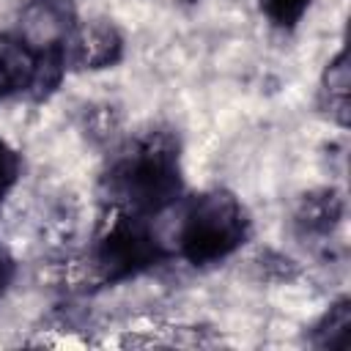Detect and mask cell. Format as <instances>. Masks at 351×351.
I'll list each match as a JSON object with an SVG mask.
<instances>
[{"label": "cell", "mask_w": 351, "mask_h": 351, "mask_svg": "<svg viewBox=\"0 0 351 351\" xmlns=\"http://www.w3.org/2000/svg\"><path fill=\"white\" fill-rule=\"evenodd\" d=\"M104 200L112 208L154 217L170 208L181 192V145L167 129H148L129 140L101 178Z\"/></svg>", "instance_id": "obj_1"}, {"label": "cell", "mask_w": 351, "mask_h": 351, "mask_svg": "<svg viewBox=\"0 0 351 351\" xmlns=\"http://www.w3.org/2000/svg\"><path fill=\"white\" fill-rule=\"evenodd\" d=\"M250 214L228 189L195 197L181 219L178 250L192 266H214L250 239Z\"/></svg>", "instance_id": "obj_2"}, {"label": "cell", "mask_w": 351, "mask_h": 351, "mask_svg": "<svg viewBox=\"0 0 351 351\" xmlns=\"http://www.w3.org/2000/svg\"><path fill=\"white\" fill-rule=\"evenodd\" d=\"M162 255L165 250L154 236L148 217H137L110 206L88 255L90 277L99 285H112L154 266Z\"/></svg>", "instance_id": "obj_3"}, {"label": "cell", "mask_w": 351, "mask_h": 351, "mask_svg": "<svg viewBox=\"0 0 351 351\" xmlns=\"http://www.w3.org/2000/svg\"><path fill=\"white\" fill-rule=\"evenodd\" d=\"M74 11L69 0H30L16 22V38L33 52H47L66 47L69 33L74 30Z\"/></svg>", "instance_id": "obj_4"}, {"label": "cell", "mask_w": 351, "mask_h": 351, "mask_svg": "<svg viewBox=\"0 0 351 351\" xmlns=\"http://www.w3.org/2000/svg\"><path fill=\"white\" fill-rule=\"evenodd\" d=\"M66 63L80 71L112 69L123 58V36L107 19H90L74 25L66 38Z\"/></svg>", "instance_id": "obj_5"}, {"label": "cell", "mask_w": 351, "mask_h": 351, "mask_svg": "<svg viewBox=\"0 0 351 351\" xmlns=\"http://www.w3.org/2000/svg\"><path fill=\"white\" fill-rule=\"evenodd\" d=\"M346 203L335 186L304 192L293 206V230L307 244H326L343 219Z\"/></svg>", "instance_id": "obj_6"}, {"label": "cell", "mask_w": 351, "mask_h": 351, "mask_svg": "<svg viewBox=\"0 0 351 351\" xmlns=\"http://www.w3.org/2000/svg\"><path fill=\"white\" fill-rule=\"evenodd\" d=\"M318 107L324 110V115L337 123V126H348L351 121V63H348V52L340 49L324 69L321 74V88H318Z\"/></svg>", "instance_id": "obj_7"}, {"label": "cell", "mask_w": 351, "mask_h": 351, "mask_svg": "<svg viewBox=\"0 0 351 351\" xmlns=\"http://www.w3.org/2000/svg\"><path fill=\"white\" fill-rule=\"evenodd\" d=\"M310 343L324 351H346L351 348V299L340 296L313 326Z\"/></svg>", "instance_id": "obj_8"}, {"label": "cell", "mask_w": 351, "mask_h": 351, "mask_svg": "<svg viewBox=\"0 0 351 351\" xmlns=\"http://www.w3.org/2000/svg\"><path fill=\"white\" fill-rule=\"evenodd\" d=\"M66 69H69V63H66V49L63 47L38 52L36 55V63H33V77H30V85H27L25 93L30 99H36V101L49 99L58 90Z\"/></svg>", "instance_id": "obj_9"}, {"label": "cell", "mask_w": 351, "mask_h": 351, "mask_svg": "<svg viewBox=\"0 0 351 351\" xmlns=\"http://www.w3.org/2000/svg\"><path fill=\"white\" fill-rule=\"evenodd\" d=\"M310 3H313V0H258L263 16H266L271 25L282 27V30L296 27V25L302 22V16L307 14Z\"/></svg>", "instance_id": "obj_10"}, {"label": "cell", "mask_w": 351, "mask_h": 351, "mask_svg": "<svg viewBox=\"0 0 351 351\" xmlns=\"http://www.w3.org/2000/svg\"><path fill=\"white\" fill-rule=\"evenodd\" d=\"M121 121H118V112L115 107L110 104H101V107H93L88 115H85V132L93 143H110L112 134L118 132Z\"/></svg>", "instance_id": "obj_11"}, {"label": "cell", "mask_w": 351, "mask_h": 351, "mask_svg": "<svg viewBox=\"0 0 351 351\" xmlns=\"http://www.w3.org/2000/svg\"><path fill=\"white\" fill-rule=\"evenodd\" d=\"M19 170H22L19 154L0 137V211H3L5 197L11 195V189H14L16 181H19Z\"/></svg>", "instance_id": "obj_12"}, {"label": "cell", "mask_w": 351, "mask_h": 351, "mask_svg": "<svg viewBox=\"0 0 351 351\" xmlns=\"http://www.w3.org/2000/svg\"><path fill=\"white\" fill-rule=\"evenodd\" d=\"M258 269H261V277H266V280H277V282H282V280H293V277L299 274L296 263H293L291 258L274 252V250H266V252L258 255Z\"/></svg>", "instance_id": "obj_13"}, {"label": "cell", "mask_w": 351, "mask_h": 351, "mask_svg": "<svg viewBox=\"0 0 351 351\" xmlns=\"http://www.w3.org/2000/svg\"><path fill=\"white\" fill-rule=\"evenodd\" d=\"M14 274H16L14 255L8 252L5 244H0V299L8 293V288H11V282H14Z\"/></svg>", "instance_id": "obj_14"}, {"label": "cell", "mask_w": 351, "mask_h": 351, "mask_svg": "<svg viewBox=\"0 0 351 351\" xmlns=\"http://www.w3.org/2000/svg\"><path fill=\"white\" fill-rule=\"evenodd\" d=\"M19 88H16V80H14V74H11V69H8V63H5V58L0 55V99H5L8 93H16Z\"/></svg>", "instance_id": "obj_15"}, {"label": "cell", "mask_w": 351, "mask_h": 351, "mask_svg": "<svg viewBox=\"0 0 351 351\" xmlns=\"http://www.w3.org/2000/svg\"><path fill=\"white\" fill-rule=\"evenodd\" d=\"M186 3H192V0H186Z\"/></svg>", "instance_id": "obj_16"}]
</instances>
